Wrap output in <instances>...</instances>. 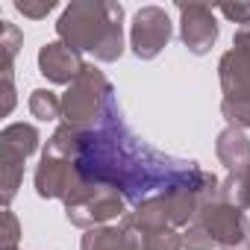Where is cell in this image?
Instances as JSON below:
<instances>
[{"label":"cell","mask_w":250,"mask_h":250,"mask_svg":"<svg viewBox=\"0 0 250 250\" xmlns=\"http://www.w3.org/2000/svg\"><path fill=\"white\" fill-rule=\"evenodd\" d=\"M77 168L88 183L112 186L124 194V200L136 206L147 197H156L180 186H191L206 194L221 188V183L209 171L197 168V162L165 156L147 142H142L124 124L115 100L109 103L97 127L83 133Z\"/></svg>","instance_id":"obj_1"},{"label":"cell","mask_w":250,"mask_h":250,"mask_svg":"<svg viewBox=\"0 0 250 250\" xmlns=\"http://www.w3.org/2000/svg\"><path fill=\"white\" fill-rule=\"evenodd\" d=\"M59 42L97 62H115L124 53V6L112 0H80L65 6L56 24Z\"/></svg>","instance_id":"obj_2"},{"label":"cell","mask_w":250,"mask_h":250,"mask_svg":"<svg viewBox=\"0 0 250 250\" xmlns=\"http://www.w3.org/2000/svg\"><path fill=\"white\" fill-rule=\"evenodd\" d=\"M197 221L206 227V232L215 238L218 247H227V244H235V241L250 238V235H247V218H244V212H241L238 206L227 203L221 194L206 197V200L200 203Z\"/></svg>","instance_id":"obj_6"},{"label":"cell","mask_w":250,"mask_h":250,"mask_svg":"<svg viewBox=\"0 0 250 250\" xmlns=\"http://www.w3.org/2000/svg\"><path fill=\"white\" fill-rule=\"evenodd\" d=\"M80 250H142V232L121 218V227H94L85 229Z\"/></svg>","instance_id":"obj_10"},{"label":"cell","mask_w":250,"mask_h":250,"mask_svg":"<svg viewBox=\"0 0 250 250\" xmlns=\"http://www.w3.org/2000/svg\"><path fill=\"white\" fill-rule=\"evenodd\" d=\"M21 180H24V165L3 159V203H6V206L12 203V197H15Z\"/></svg>","instance_id":"obj_19"},{"label":"cell","mask_w":250,"mask_h":250,"mask_svg":"<svg viewBox=\"0 0 250 250\" xmlns=\"http://www.w3.org/2000/svg\"><path fill=\"white\" fill-rule=\"evenodd\" d=\"M0 235H3V247H18L21 224H18V218L12 215V209H9V206L3 209V229H0Z\"/></svg>","instance_id":"obj_21"},{"label":"cell","mask_w":250,"mask_h":250,"mask_svg":"<svg viewBox=\"0 0 250 250\" xmlns=\"http://www.w3.org/2000/svg\"><path fill=\"white\" fill-rule=\"evenodd\" d=\"M218 194H221L227 203H232V206H238L241 212H247V209H250V162L241 165V168H235V171H229L227 180L221 183Z\"/></svg>","instance_id":"obj_14"},{"label":"cell","mask_w":250,"mask_h":250,"mask_svg":"<svg viewBox=\"0 0 250 250\" xmlns=\"http://www.w3.org/2000/svg\"><path fill=\"white\" fill-rule=\"evenodd\" d=\"M221 112L229 121V127H238V130L250 127V100H224Z\"/></svg>","instance_id":"obj_18"},{"label":"cell","mask_w":250,"mask_h":250,"mask_svg":"<svg viewBox=\"0 0 250 250\" xmlns=\"http://www.w3.org/2000/svg\"><path fill=\"white\" fill-rule=\"evenodd\" d=\"M218 77H221L224 100H250V59L247 56L227 50L221 56Z\"/></svg>","instance_id":"obj_11"},{"label":"cell","mask_w":250,"mask_h":250,"mask_svg":"<svg viewBox=\"0 0 250 250\" xmlns=\"http://www.w3.org/2000/svg\"><path fill=\"white\" fill-rule=\"evenodd\" d=\"M42 145V136L33 124H9V127L0 133V153L9 162H27Z\"/></svg>","instance_id":"obj_12"},{"label":"cell","mask_w":250,"mask_h":250,"mask_svg":"<svg viewBox=\"0 0 250 250\" xmlns=\"http://www.w3.org/2000/svg\"><path fill=\"white\" fill-rule=\"evenodd\" d=\"M180 39L194 56H206L218 42V21L209 3H180Z\"/></svg>","instance_id":"obj_8"},{"label":"cell","mask_w":250,"mask_h":250,"mask_svg":"<svg viewBox=\"0 0 250 250\" xmlns=\"http://www.w3.org/2000/svg\"><path fill=\"white\" fill-rule=\"evenodd\" d=\"M112 100H115L112 97V83L106 80V74L94 65H85L83 74L62 94V118L71 127L94 130L103 121Z\"/></svg>","instance_id":"obj_3"},{"label":"cell","mask_w":250,"mask_h":250,"mask_svg":"<svg viewBox=\"0 0 250 250\" xmlns=\"http://www.w3.org/2000/svg\"><path fill=\"white\" fill-rule=\"evenodd\" d=\"M183 247L186 250H212L215 247V238L206 232V227L194 218L186 229H183Z\"/></svg>","instance_id":"obj_17"},{"label":"cell","mask_w":250,"mask_h":250,"mask_svg":"<svg viewBox=\"0 0 250 250\" xmlns=\"http://www.w3.org/2000/svg\"><path fill=\"white\" fill-rule=\"evenodd\" d=\"M232 50L250 59V24H247V27H238V30H235V39H232Z\"/></svg>","instance_id":"obj_23"},{"label":"cell","mask_w":250,"mask_h":250,"mask_svg":"<svg viewBox=\"0 0 250 250\" xmlns=\"http://www.w3.org/2000/svg\"><path fill=\"white\" fill-rule=\"evenodd\" d=\"M218 12H221L224 18L241 24V27L250 24V3H224V6H218Z\"/></svg>","instance_id":"obj_22"},{"label":"cell","mask_w":250,"mask_h":250,"mask_svg":"<svg viewBox=\"0 0 250 250\" xmlns=\"http://www.w3.org/2000/svg\"><path fill=\"white\" fill-rule=\"evenodd\" d=\"M65 215H68V221L74 227L94 229V227H106L112 218L127 215V200H124V194L118 188H112V186L83 180L80 188L68 194Z\"/></svg>","instance_id":"obj_4"},{"label":"cell","mask_w":250,"mask_h":250,"mask_svg":"<svg viewBox=\"0 0 250 250\" xmlns=\"http://www.w3.org/2000/svg\"><path fill=\"white\" fill-rule=\"evenodd\" d=\"M30 115L39 121H56L62 118V97L50 88H36L30 94Z\"/></svg>","instance_id":"obj_15"},{"label":"cell","mask_w":250,"mask_h":250,"mask_svg":"<svg viewBox=\"0 0 250 250\" xmlns=\"http://www.w3.org/2000/svg\"><path fill=\"white\" fill-rule=\"evenodd\" d=\"M15 9H18L24 18L42 21V18H47V15L56 9V3H53V0H42V3H30V0H18V3H15Z\"/></svg>","instance_id":"obj_20"},{"label":"cell","mask_w":250,"mask_h":250,"mask_svg":"<svg viewBox=\"0 0 250 250\" xmlns=\"http://www.w3.org/2000/svg\"><path fill=\"white\" fill-rule=\"evenodd\" d=\"M221 250H250V238H244V241H235V244H227V247H221Z\"/></svg>","instance_id":"obj_24"},{"label":"cell","mask_w":250,"mask_h":250,"mask_svg":"<svg viewBox=\"0 0 250 250\" xmlns=\"http://www.w3.org/2000/svg\"><path fill=\"white\" fill-rule=\"evenodd\" d=\"M171 18L162 6H142L133 15L130 27V47L139 59H156L165 44L171 42Z\"/></svg>","instance_id":"obj_5"},{"label":"cell","mask_w":250,"mask_h":250,"mask_svg":"<svg viewBox=\"0 0 250 250\" xmlns=\"http://www.w3.org/2000/svg\"><path fill=\"white\" fill-rule=\"evenodd\" d=\"M83 180L85 177L80 174L74 159L53 156V153L42 156V162L36 168V177H33L39 197H47V200H68V194L77 191Z\"/></svg>","instance_id":"obj_7"},{"label":"cell","mask_w":250,"mask_h":250,"mask_svg":"<svg viewBox=\"0 0 250 250\" xmlns=\"http://www.w3.org/2000/svg\"><path fill=\"white\" fill-rule=\"evenodd\" d=\"M83 68H85L83 56L74 47H68L65 42H47L39 50V71L42 77H47L56 85H71L83 74Z\"/></svg>","instance_id":"obj_9"},{"label":"cell","mask_w":250,"mask_h":250,"mask_svg":"<svg viewBox=\"0 0 250 250\" xmlns=\"http://www.w3.org/2000/svg\"><path fill=\"white\" fill-rule=\"evenodd\" d=\"M21 30L9 21H3V33H0V47H3V74L12 71V62H15V53L21 47Z\"/></svg>","instance_id":"obj_16"},{"label":"cell","mask_w":250,"mask_h":250,"mask_svg":"<svg viewBox=\"0 0 250 250\" xmlns=\"http://www.w3.org/2000/svg\"><path fill=\"white\" fill-rule=\"evenodd\" d=\"M215 153H218V159L227 165V171H235V168H241V165L250 162V139L244 136V130L227 127V130L218 136Z\"/></svg>","instance_id":"obj_13"},{"label":"cell","mask_w":250,"mask_h":250,"mask_svg":"<svg viewBox=\"0 0 250 250\" xmlns=\"http://www.w3.org/2000/svg\"><path fill=\"white\" fill-rule=\"evenodd\" d=\"M3 250H18V247H3Z\"/></svg>","instance_id":"obj_25"}]
</instances>
